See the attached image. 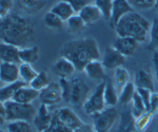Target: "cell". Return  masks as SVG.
I'll return each mask as SVG.
<instances>
[{"mask_svg": "<svg viewBox=\"0 0 158 132\" xmlns=\"http://www.w3.org/2000/svg\"><path fill=\"white\" fill-rule=\"evenodd\" d=\"M152 132H158V118H157L156 123H155V127H154V130H153Z\"/></svg>", "mask_w": 158, "mask_h": 132, "instance_id": "48", "label": "cell"}, {"mask_svg": "<svg viewBox=\"0 0 158 132\" xmlns=\"http://www.w3.org/2000/svg\"><path fill=\"white\" fill-rule=\"evenodd\" d=\"M27 85V83H25L22 80H18V82H15L13 83H7L4 87L0 88V101L6 103L9 100H13L14 95L16 94L17 91Z\"/></svg>", "mask_w": 158, "mask_h": 132, "instance_id": "21", "label": "cell"}, {"mask_svg": "<svg viewBox=\"0 0 158 132\" xmlns=\"http://www.w3.org/2000/svg\"><path fill=\"white\" fill-rule=\"evenodd\" d=\"M59 86L61 88V93H62V100L67 103H70L71 91H72L71 80H68V78H60Z\"/></svg>", "mask_w": 158, "mask_h": 132, "instance_id": "39", "label": "cell"}, {"mask_svg": "<svg viewBox=\"0 0 158 132\" xmlns=\"http://www.w3.org/2000/svg\"><path fill=\"white\" fill-rule=\"evenodd\" d=\"M116 132H139L134 127V117L131 111L123 112L120 118V125Z\"/></svg>", "mask_w": 158, "mask_h": 132, "instance_id": "27", "label": "cell"}, {"mask_svg": "<svg viewBox=\"0 0 158 132\" xmlns=\"http://www.w3.org/2000/svg\"><path fill=\"white\" fill-rule=\"evenodd\" d=\"M154 115L155 114L151 110H148L144 113L140 114L139 116L134 118V127L139 132H146L147 129L149 128L150 124L152 123Z\"/></svg>", "mask_w": 158, "mask_h": 132, "instance_id": "25", "label": "cell"}, {"mask_svg": "<svg viewBox=\"0 0 158 132\" xmlns=\"http://www.w3.org/2000/svg\"><path fill=\"white\" fill-rule=\"evenodd\" d=\"M20 78L19 75V66L17 63L11 62H1L0 65V80L4 83H13L18 82Z\"/></svg>", "mask_w": 158, "mask_h": 132, "instance_id": "14", "label": "cell"}, {"mask_svg": "<svg viewBox=\"0 0 158 132\" xmlns=\"http://www.w3.org/2000/svg\"><path fill=\"white\" fill-rule=\"evenodd\" d=\"M41 104L47 106H53L59 104L62 100V93L59 83H51L48 87L42 89L39 92V97Z\"/></svg>", "mask_w": 158, "mask_h": 132, "instance_id": "8", "label": "cell"}, {"mask_svg": "<svg viewBox=\"0 0 158 132\" xmlns=\"http://www.w3.org/2000/svg\"><path fill=\"white\" fill-rule=\"evenodd\" d=\"M78 15L82 18V20L85 21V23L86 25L95 23L96 21H98V20L102 17V14L99 11V9L93 3L83 7V9L79 12Z\"/></svg>", "mask_w": 158, "mask_h": 132, "instance_id": "19", "label": "cell"}, {"mask_svg": "<svg viewBox=\"0 0 158 132\" xmlns=\"http://www.w3.org/2000/svg\"><path fill=\"white\" fill-rule=\"evenodd\" d=\"M119 113L115 107L106 108L103 111L93 115V126L96 132H110L118 120Z\"/></svg>", "mask_w": 158, "mask_h": 132, "instance_id": "5", "label": "cell"}, {"mask_svg": "<svg viewBox=\"0 0 158 132\" xmlns=\"http://www.w3.org/2000/svg\"><path fill=\"white\" fill-rule=\"evenodd\" d=\"M43 22L47 25L49 29L52 30H60L63 27V20L58 17L57 15L54 14L52 12H48L45 13V15L43 16Z\"/></svg>", "mask_w": 158, "mask_h": 132, "instance_id": "32", "label": "cell"}, {"mask_svg": "<svg viewBox=\"0 0 158 132\" xmlns=\"http://www.w3.org/2000/svg\"><path fill=\"white\" fill-rule=\"evenodd\" d=\"M52 71L55 75L59 76L60 78H68L75 73V67L72 62L67 58L61 56L52 67Z\"/></svg>", "mask_w": 158, "mask_h": 132, "instance_id": "16", "label": "cell"}, {"mask_svg": "<svg viewBox=\"0 0 158 132\" xmlns=\"http://www.w3.org/2000/svg\"><path fill=\"white\" fill-rule=\"evenodd\" d=\"M151 132H152V131H151Z\"/></svg>", "mask_w": 158, "mask_h": 132, "instance_id": "53", "label": "cell"}, {"mask_svg": "<svg viewBox=\"0 0 158 132\" xmlns=\"http://www.w3.org/2000/svg\"><path fill=\"white\" fill-rule=\"evenodd\" d=\"M53 113L50 112L49 106L41 104L40 107L38 108L36 115L34 117V125L36 127L38 132H44L49 129V127L52 124Z\"/></svg>", "mask_w": 158, "mask_h": 132, "instance_id": "13", "label": "cell"}, {"mask_svg": "<svg viewBox=\"0 0 158 132\" xmlns=\"http://www.w3.org/2000/svg\"><path fill=\"white\" fill-rule=\"evenodd\" d=\"M150 45L149 49L154 50L158 47V17L153 19L151 22V29H150Z\"/></svg>", "mask_w": 158, "mask_h": 132, "instance_id": "37", "label": "cell"}, {"mask_svg": "<svg viewBox=\"0 0 158 132\" xmlns=\"http://www.w3.org/2000/svg\"><path fill=\"white\" fill-rule=\"evenodd\" d=\"M133 11L134 9L131 6V4L129 3L128 0H114L113 7H112L111 18L109 20L110 25L114 29L122 17Z\"/></svg>", "mask_w": 158, "mask_h": 132, "instance_id": "10", "label": "cell"}, {"mask_svg": "<svg viewBox=\"0 0 158 132\" xmlns=\"http://www.w3.org/2000/svg\"><path fill=\"white\" fill-rule=\"evenodd\" d=\"M0 115L6 117V105L2 101H0Z\"/></svg>", "mask_w": 158, "mask_h": 132, "instance_id": "47", "label": "cell"}, {"mask_svg": "<svg viewBox=\"0 0 158 132\" xmlns=\"http://www.w3.org/2000/svg\"><path fill=\"white\" fill-rule=\"evenodd\" d=\"M7 132H32V127L27 121H10L6 127Z\"/></svg>", "mask_w": 158, "mask_h": 132, "instance_id": "35", "label": "cell"}, {"mask_svg": "<svg viewBox=\"0 0 158 132\" xmlns=\"http://www.w3.org/2000/svg\"><path fill=\"white\" fill-rule=\"evenodd\" d=\"M2 20V17H1V14H0V21Z\"/></svg>", "mask_w": 158, "mask_h": 132, "instance_id": "52", "label": "cell"}, {"mask_svg": "<svg viewBox=\"0 0 158 132\" xmlns=\"http://www.w3.org/2000/svg\"><path fill=\"white\" fill-rule=\"evenodd\" d=\"M132 106H133V107H132L131 113L134 118L137 117V116H139L140 114L144 113L146 111H148L143 100H142V98L140 97V95L137 93V91H136V93H135L133 100H132Z\"/></svg>", "mask_w": 158, "mask_h": 132, "instance_id": "34", "label": "cell"}, {"mask_svg": "<svg viewBox=\"0 0 158 132\" xmlns=\"http://www.w3.org/2000/svg\"><path fill=\"white\" fill-rule=\"evenodd\" d=\"M134 83L136 88H142L148 89V90L154 92V82H153V77L148 71L143 69H139L135 73V79Z\"/></svg>", "mask_w": 158, "mask_h": 132, "instance_id": "20", "label": "cell"}, {"mask_svg": "<svg viewBox=\"0 0 158 132\" xmlns=\"http://www.w3.org/2000/svg\"><path fill=\"white\" fill-rule=\"evenodd\" d=\"M51 83L52 82H51V77L49 73L45 72V71H41V72H38L36 77L31 82L30 87H32L33 89H35L37 91H41L42 89L48 87Z\"/></svg>", "mask_w": 158, "mask_h": 132, "instance_id": "29", "label": "cell"}, {"mask_svg": "<svg viewBox=\"0 0 158 132\" xmlns=\"http://www.w3.org/2000/svg\"><path fill=\"white\" fill-rule=\"evenodd\" d=\"M68 31L72 34H79L85 30L86 24L78 14H75L67 21Z\"/></svg>", "mask_w": 158, "mask_h": 132, "instance_id": "30", "label": "cell"}, {"mask_svg": "<svg viewBox=\"0 0 158 132\" xmlns=\"http://www.w3.org/2000/svg\"><path fill=\"white\" fill-rule=\"evenodd\" d=\"M36 31L33 22L25 17L10 13L0 21V40L19 49L27 48L35 39Z\"/></svg>", "mask_w": 158, "mask_h": 132, "instance_id": "1", "label": "cell"}, {"mask_svg": "<svg viewBox=\"0 0 158 132\" xmlns=\"http://www.w3.org/2000/svg\"><path fill=\"white\" fill-rule=\"evenodd\" d=\"M128 83H130V74L128 70L123 67H119L115 69L114 73V85L118 91V93L121 91V89L124 87Z\"/></svg>", "mask_w": 158, "mask_h": 132, "instance_id": "28", "label": "cell"}, {"mask_svg": "<svg viewBox=\"0 0 158 132\" xmlns=\"http://www.w3.org/2000/svg\"><path fill=\"white\" fill-rule=\"evenodd\" d=\"M150 110L152 111L154 114L158 113V93L153 92L152 97H151V108Z\"/></svg>", "mask_w": 158, "mask_h": 132, "instance_id": "44", "label": "cell"}, {"mask_svg": "<svg viewBox=\"0 0 158 132\" xmlns=\"http://www.w3.org/2000/svg\"><path fill=\"white\" fill-rule=\"evenodd\" d=\"M60 53L61 56L73 63L76 71H83L89 62L100 58L98 44L93 37L69 41L62 47Z\"/></svg>", "mask_w": 158, "mask_h": 132, "instance_id": "2", "label": "cell"}, {"mask_svg": "<svg viewBox=\"0 0 158 132\" xmlns=\"http://www.w3.org/2000/svg\"><path fill=\"white\" fill-rule=\"evenodd\" d=\"M65 1L70 3V6L73 7L74 12H75L76 14H79V12H80L83 7H85L86 6H89V4H92L91 0H65Z\"/></svg>", "mask_w": 158, "mask_h": 132, "instance_id": "41", "label": "cell"}, {"mask_svg": "<svg viewBox=\"0 0 158 132\" xmlns=\"http://www.w3.org/2000/svg\"><path fill=\"white\" fill-rule=\"evenodd\" d=\"M134 10H150L155 6L156 0H128Z\"/></svg>", "mask_w": 158, "mask_h": 132, "instance_id": "40", "label": "cell"}, {"mask_svg": "<svg viewBox=\"0 0 158 132\" xmlns=\"http://www.w3.org/2000/svg\"><path fill=\"white\" fill-rule=\"evenodd\" d=\"M14 1L15 0H0V14L2 18L10 14V11L14 6Z\"/></svg>", "mask_w": 158, "mask_h": 132, "instance_id": "43", "label": "cell"}, {"mask_svg": "<svg viewBox=\"0 0 158 132\" xmlns=\"http://www.w3.org/2000/svg\"><path fill=\"white\" fill-rule=\"evenodd\" d=\"M20 2L25 11L30 13L39 12L47 4L45 0H20Z\"/></svg>", "mask_w": 158, "mask_h": 132, "instance_id": "33", "label": "cell"}, {"mask_svg": "<svg viewBox=\"0 0 158 132\" xmlns=\"http://www.w3.org/2000/svg\"><path fill=\"white\" fill-rule=\"evenodd\" d=\"M44 132H73V131L71 130L70 128H68L67 126L63 125V124L58 120L57 115H56V113L54 112L53 113L52 124H51V126L49 127V129Z\"/></svg>", "mask_w": 158, "mask_h": 132, "instance_id": "38", "label": "cell"}, {"mask_svg": "<svg viewBox=\"0 0 158 132\" xmlns=\"http://www.w3.org/2000/svg\"><path fill=\"white\" fill-rule=\"evenodd\" d=\"M73 132H96L94 129L93 124H83L82 126H80L79 128L75 129Z\"/></svg>", "mask_w": 158, "mask_h": 132, "instance_id": "45", "label": "cell"}, {"mask_svg": "<svg viewBox=\"0 0 158 132\" xmlns=\"http://www.w3.org/2000/svg\"><path fill=\"white\" fill-rule=\"evenodd\" d=\"M83 72L88 77L94 80H99V82H103L106 78V69H104L103 65L99 60H93V62H89L85 66Z\"/></svg>", "mask_w": 158, "mask_h": 132, "instance_id": "17", "label": "cell"}, {"mask_svg": "<svg viewBox=\"0 0 158 132\" xmlns=\"http://www.w3.org/2000/svg\"><path fill=\"white\" fill-rule=\"evenodd\" d=\"M0 132H7V130H4V129H0Z\"/></svg>", "mask_w": 158, "mask_h": 132, "instance_id": "51", "label": "cell"}, {"mask_svg": "<svg viewBox=\"0 0 158 132\" xmlns=\"http://www.w3.org/2000/svg\"><path fill=\"white\" fill-rule=\"evenodd\" d=\"M104 103L108 108L115 107L117 104L119 103V93L117 91V89L112 82L106 80V87H104Z\"/></svg>", "mask_w": 158, "mask_h": 132, "instance_id": "22", "label": "cell"}, {"mask_svg": "<svg viewBox=\"0 0 158 132\" xmlns=\"http://www.w3.org/2000/svg\"><path fill=\"white\" fill-rule=\"evenodd\" d=\"M138 41L131 37H119L117 36L112 47L118 51L124 57L133 56L138 49Z\"/></svg>", "mask_w": 158, "mask_h": 132, "instance_id": "11", "label": "cell"}, {"mask_svg": "<svg viewBox=\"0 0 158 132\" xmlns=\"http://www.w3.org/2000/svg\"><path fill=\"white\" fill-rule=\"evenodd\" d=\"M19 58L21 63H32L36 62L39 59V48L34 45V47H27L19 50Z\"/></svg>", "mask_w": 158, "mask_h": 132, "instance_id": "24", "label": "cell"}, {"mask_svg": "<svg viewBox=\"0 0 158 132\" xmlns=\"http://www.w3.org/2000/svg\"><path fill=\"white\" fill-rule=\"evenodd\" d=\"M153 66H154L155 75L158 82V51H154V54H153Z\"/></svg>", "mask_w": 158, "mask_h": 132, "instance_id": "46", "label": "cell"}, {"mask_svg": "<svg viewBox=\"0 0 158 132\" xmlns=\"http://www.w3.org/2000/svg\"><path fill=\"white\" fill-rule=\"evenodd\" d=\"M154 7H155V10H156V11L158 12V0H156V1H155V6H154Z\"/></svg>", "mask_w": 158, "mask_h": 132, "instance_id": "50", "label": "cell"}, {"mask_svg": "<svg viewBox=\"0 0 158 132\" xmlns=\"http://www.w3.org/2000/svg\"><path fill=\"white\" fill-rule=\"evenodd\" d=\"M104 87H106V82H101L96 87L95 90L91 93L89 98L83 104L82 108L83 111L88 114V115H95L96 113H99L103 111L106 108V103H104Z\"/></svg>", "mask_w": 158, "mask_h": 132, "instance_id": "6", "label": "cell"}, {"mask_svg": "<svg viewBox=\"0 0 158 132\" xmlns=\"http://www.w3.org/2000/svg\"><path fill=\"white\" fill-rule=\"evenodd\" d=\"M55 113H56V115H57L58 120H59L64 126L70 128L72 131H74L75 129L79 128V127L85 124L80 120V117H79L77 114L70 108H67V107L60 108V109H58V110H56Z\"/></svg>", "mask_w": 158, "mask_h": 132, "instance_id": "9", "label": "cell"}, {"mask_svg": "<svg viewBox=\"0 0 158 132\" xmlns=\"http://www.w3.org/2000/svg\"><path fill=\"white\" fill-rule=\"evenodd\" d=\"M126 62V57L114 49L113 47H108L104 51V55L102 58V65L104 69L115 70L117 68L122 67Z\"/></svg>", "mask_w": 158, "mask_h": 132, "instance_id": "12", "label": "cell"}, {"mask_svg": "<svg viewBox=\"0 0 158 132\" xmlns=\"http://www.w3.org/2000/svg\"><path fill=\"white\" fill-rule=\"evenodd\" d=\"M137 93L140 95V97L142 98L144 105L148 110H150L151 108V97H152V91L148 90V89H142V88H136Z\"/></svg>", "mask_w": 158, "mask_h": 132, "instance_id": "42", "label": "cell"}, {"mask_svg": "<svg viewBox=\"0 0 158 132\" xmlns=\"http://www.w3.org/2000/svg\"><path fill=\"white\" fill-rule=\"evenodd\" d=\"M6 121V117H4V116H1V115H0V126H1L2 124H3Z\"/></svg>", "mask_w": 158, "mask_h": 132, "instance_id": "49", "label": "cell"}, {"mask_svg": "<svg viewBox=\"0 0 158 132\" xmlns=\"http://www.w3.org/2000/svg\"><path fill=\"white\" fill-rule=\"evenodd\" d=\"M135 93H136V86L134 83L130 82L121 89V91L119 92V103L120 105L127 106L130 103H132Z\"/></svg>", "mask_w": 158, "mask_h": 132, "instance_id": "26", "label": "cell"}, {"mask_svg": "<svg viewBox=\"0 0 158 132\" xmlns=\"http://www.w3.org/2000/svg\"><path fill=\"white\" fill-rule=\"evenodd\" d=\"M37 74L38 72L32 67V65H30V63H20L19 75L22 82L30 85L31 82L37 76Z\"/></svg>", "mask_w": 158, "mask_h": 132, "instance_id": "31", "label": "cell"}, {"mask_svg": "<svg viewBox=\"0 0 158 132\" xmlns=\"http://www.w3.org/2000/svg\"><path fill=\"white\" fill-rule=\"evenodd\" d=\"M113 1L114 0H95V3H94L101 12L103 18L106 20H110L111 18Z\"/></svg>", "mask_w": 158, "mask_h": 132, "instance_id": "36", "label": "cell"}, {"mask_svg": "<svg viewBox=\"0 0 158 132\" xmlns=\"http://www.w3.org/2000/svg\"><path fill=\"white\" fill-rule=\"evenodd\" d=\"M151 22L137 12H131L123 16L114 28L117 36L131 37L138 42H146L150 36Z\"/></svg>", "mask_w": 158, "mask_h": 132, "instance_id": "3", "label": "cell"}, {"mask_svg": "<svg viewBox=\"0 0 158 132\" xmlns=\"http://www.w3.org/2000/svg\"><path fill=\"white\" fill-rule=\"evenodd\" d=\"M72 91H71L70 103L74 106H81L82 107L85 100L91 95V89L82 79L75 77L71 80Z\"/></svg>", "mask_w": 158, "mask_h": 132, "instance_id": "7", "label": "cell"}, {"mask_svg": "<svg viewBox=\"0 0 158 132\" xmlns=\"http://www.w3.org/2000/svg\"><path fill=\"white\" fill-rule=\"evenodd\" d=\"M51 12L56 14L58 17H60L64 22H67L73 15L76 14V13L74 12L73 7L71 6L70 3L65 1V0H61V1L57 2L54 6H52Z\"/></svg>", "mask_w": 158, "mask_h": 132, "instance_id": "23", "label": "cell"}, {"mask_svg": "<svg viewBox=\"0 0 158 132\" xmlns=\"http://www.w3.org/2000/svg\"><path fill=\"white\" fill-rule=\"evenodd\" d=\"M19 48L15 47L13 45L4 44L0 42V60L2 62H11V63H17L20 65L19 58Z\"/></svg>", "mask_w": 158, "mask_h": 132, "instance_id": "15", "label": "cell"}, {"mask_svg": "<svg viewBox=\"0 0 158 132\" xmlns=\"http://www.w3.org/2000/svg\"><path fill=\"white\" fill-rule=\"evenodd\" d=\"M39 92L40 91L35 90V89L27 85L17 91L16 94L14 95L13 100L20 104H32L36 98L39 97Z\"/></svg>", "mask_w": 158, "mask_h": 132, "instance_id": "18", "label": "cell"}, {"mask_svg": "<svg viewBox=\"0 0 158 132\" xmlns=\"http://www.w3.org/2000/svg\"><path fill=\"white\" fill-rule=\"evenodd\" d=\"M6 105V120L9 121L34 120L36 109L32 104H20L15 100H9Z\"/></svg>", "mask_w": 158, "mask_h": 132, "instance_id": "4", "label": "cell"}]
</instances>
